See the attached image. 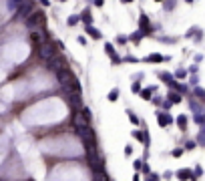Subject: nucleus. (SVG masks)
I'll return each instance as SVG.
<instances>
[{"instance_id": "1", "label": "nucleus", "mask_w": 205, "mask_h": 181, "mask_svg": "<svg viewBox=\"0 0 205 181\" xmlns=\"http://www.w3.org/2000/svg\"><path fill=\"white\" fill-rule=\"evenodd\" d=\"M57 76H58V83H60L62 89L67 90H76V93H82L81 89V83H79V79L75 76V72L68 71L67 67L60 68V71H57Z\"/></svg>"}, {"instance_id": "2", "label": "nucleus", "mask_w": 205, "mask_h": 181, "mask_svg": "<svg viewBox=\"0 0 205 181\" xmlns=\"http://www.w3.org/2000/svg\"><path fill=\"white\" fill-rule=\"evenodd\" d=\"M76 135L81 137V141L85 143L86 149H97V137H95V131H93L89 125L76 127Z\"/></svg>"}, {"instance_id": "3", "label": "nucleus", "mask_w": 205, "mask_h": 181, "mask_svg": "<svg viewBox=\"0 0 205 181\" xmlns=\"http://www.w3.org/2000/svg\"><path fill=\"white\" fill-rule=\"evenodd\" d=\"M89 151V155H86V159H89V165H91V169L95 173L103 171V159H101V155L95 151V149H86Z\"/></svg>"}, {"instance_id": "4", "label": "nucleus", "mask_w": 205, "mask_h": 181, "mask_svg": "<svg viewBox=\"0 0 205 181\" xmlns=\"http://www.w3.org/2000/svg\"><path fill=\"white\" fill-rule=\"evenodd\" d=\"M40 24H44V12H42V10H36V12H32V16L26 18V26H28L30 30L38 28Z\"/></svg>"}, {"instance_id": "5", "label": "nucleus", "mask_w": 205, "mask_h": 181, "mask_svg": "<svg viewBox=\"0 0 205 181\" xmlns=\"http://www.w3.org/2000/svg\"><path fill=\"white\" fill-rule=\"evenodd\" d=\"M46 67L50 68V71L57 72V71H60V68L67 67V58L62 57V54H54L53 58H48V61H46Z\"/></svg>"}, {"instance_id": "6", "label": "nucleus", "mask_w": 205, "mask_h": 181, "mask_svg": "<svg viewBox=\"0 0 205 181\" xmlns=\"http://www.w3.org/2000/svg\"><path fill=\"white\" fill-rule=\"evenodd\" d=\"M57 44L54 42H44V44H40V58H44V61H48V58H53L54 54H57Z\"/></svg>"}, {"instance_id": "7", "label": "nucleus", "mask_w": 205, "mask_h": 181, "mask_svg": "<svg viewBox=\"0 0 205 181\" xmlns=\"http://www.w3.org/2000/svg\"><path fill=\"white\" fill-rule=\"evenodd\" d=\"M28 14H30V4H24V2H22V4H20L18 8H16L14 18H16V20H24Z\"/></svg>"}, {"instance_id": "8", "label": "nucleus", "mask_w": 205, "mask_h": 181, "mask_svg": "<svg viewBox=\"0 0 205 181\" xmlns=\"http://www.w3.org/2000/svg\"><path fill=\"white\" fill-rule=\"evenodd\" d=\"M139 26H141V30L145 32V36H147V34H151V22H149V16L145 14V12L139 16Z\"/></svg>"}, {"instance_id": "9", "label": "nucleus", "mask_w": 205, "mask_h": 181, "mask_svg": "<svg viewBox=\"0 0 205 181\" xmlns=\"http://www.w3.org/2000/svg\"><path fill=\"white\" fill-rule=\"evenodd\" d=\"M105 53H107V57H111V58H113V62H115V65H119V62H121V57L117 54V50H115V46H113L111 42H107V44H105Z\"/></svg>"}, {"instance_id": "10", "label": "nucleus", "mask_w": 205, "mask_h": 181, "mask_svg": "<svg viewBox=\"0 0 205 181\" xmlns=\"http://www.w3.org/2000/svg\"><path fill=\"white\" fill-rule=\"evenodd\" d=\"M86 34H89L91 38H95V40H101V38H103V32H101L97 26H93V24H89V26H86Z\"/></svg>"}, {"instance_id": "11", "label": "nucleus", "mask_w": 205, "mask_h": 181, "mask_svg": "<svg viewBox=\"0 0 205 181\" xmlns=\"http://www.w3.org/2000/svg\"><path fill=\"white\" fill-rule=\"evenodd\" d=\"M157 121H159V125H161V127H167V125L173 123L171 115H167V113H157Z\"/></svg>"}, {"instance_id": "12", "label": "nucleus", "mask_w": 205, "mask_h": 181, "mask_svg": "<svg viewBox=\"0 0 205 181\" xmlns=\"http://www.w3.org/2000/svg\"><path fill=\"white\" fill-rule=\"evenodd\" d=\"M177 177L181 181H189V179H193V171L191 169H181V171H177Z\"/></svg>"}, {"instance_id": "13", "label": "nucleus", "mask_w": 205, "mask_h": 181, "mask_svg": "<svg viewBox=\"0 0 205 181\" xmlns=\"http://www.w3.org/2000/svg\"><path fill=\"white\" fill-rule=\"evenodd\" d=\"M79 18H81L82 22L86 24V26H89V24H93V14H91V10H89V8H85V10H82V14L79 16Z\"/></svg>"}, {"instance_id": "14", "label": "nucleus", "mask_w": 205, "mask_h": 181, "mask_svg": "<svg viewBox=\"0 0 205 181\" xmlns=\"http://www.w3.org/2000/svg\"><path fill=\"white\" fill-rule=\"evenodd\" d=\"M149 62H163V61H167V57H163V54H157V53H153L147 57Z\"/></svg>"}, {"instance_id": "15", "label": "nucleus", "mask_w": 205, "mask_h": 181, "mask_svg": "<svg viewBox=\"0 0 205 181\" xmlns=\"http://www.w3.org/2000/svg\"><path fill=\"white\" fill-rule=\"evenodd\" d=\"M75 123H76V127H82V125H89V121L85 119V115L82 113H76L75 115Z\"/></svg>"}, {"instance_id": "16", "label": "nucleus", "mask_w": 205, "mask_h": 181, "mask_svg": "<svg viewBox=\"0 0 205 181\" xmlns=\"http://www.w3.org/2000/svg\"><path fill=\"white\" fill-rule=\"evenodd\" d=\"M153 90H155V89H153V87H149V89H143V90H139V93H141V97H143V99L145 101H149V99H153Z\"/></svg>"}, {"instance_id": "17", "label": "nucleus", "mask_w": 205, "mask_h": 181, "mask_svg": "<svg viewBox=\"0 0 205 181\" xmlns=\"http://www.w3.org/2000/svg\"><path fill=\"white\" fill-rule=\"evenodd\" d=\"M143 36H145V32H143V30H137L135 34H131V38H129V40H133V42H141V38H143Z\"/></svg>"}, {"instance_id": "18", "label": "nucleus", "mask_w": 205, "mask_h": 181, "mask_svg": "<svg viewBox=\"0 0 205 181\" xmlns=\"http://www.w3.org/2000/svg\"><path fill=\"white\" fill-rule=\"evenodd\" d=\"M169 103H181V95L179 93H169Z\"/></svg>"}, {"instance_id": "19", "label": "nucleus", "mask_w": 205, "mask_h": 181, "mask_svg": "<svg viewBox=\"0 0 205 181\" xmlns=\"http://www.w3.org/2000/svg\"><path fill=\"white\" fill-rule=\"evenodd\" d=\"M177 125H179V129H183V131H185V127H187V119L183 117V115H181V117H177Z\"/></svg>"}, {"instance_id": "20", "label": "nucleus", "mask_w": 205, "mask_h": 181, "mask_svg": "<svg viewBox=\"0 0 205 181\" xmlns=\"http://www.w3.org/2000/svg\"><path fill=\"white\" fill-rule=\"evenodd\" d=\"M159 76H161V79H163V81H165V83H169V85H171V83H173V76L169 75V72H159Z\"/></svg>"}, {"instance_id": "21", "label": "nucleus", "mask_w": 205, "mask_h": 181, "mask_svg": "<svg viewBox=\"0 0 205 181\" xmlns=\"http://www.w3.org/2000/svg\"><path fill=\"white\" fill-rule=\"evenodd\" d=\"M79 20H81V18H79V16H76V14H72V16H68V20H67V24H68V26H75V24H76V22H79Z\"/></svg>"}, {"instance_id": "22", "label": "nucleus", "mask_w": 205, "mask_h": 181, "mask_svg": "<svg viewBox=\"0 0 205 181\" xmlns=\"http://www.w3.org/2000/svg\"><path fill=\"white\" fill-rule=\"evenodd\" d=\"M117 99H119V89H113L109 93V101H117Z\"/></svg>"}, {"instance_id": "23", "label": "nucleus", "mask_w": 205, "mask_h": 181, "mask_svg": "<svg viewBox=\"0 0 205 181\" xmlns=\"http://www.w3.org/2000/svg\"><path fill=\"white\" fill-rule=\"evenodd\" d=\"M173 6H175V0H165V8L167 10H173Z\"/></svg>"}, {"instance_id": "24", "label": "nucleus", "mask_w": 205, "mask_h": 181, "mask_svg": "<svg viewBox=\"0 0 205 181\" xmlns=\"http://www.w3.org/2000/svg\"><path fill=\"white\" fill-rule=\"evenodd\" d=\"M81 113H82V115H85V119H86V121H91V111L86 109V107H85V109H82V111H81Z\"/></svg>"}, {"instance_id": "25", "label": "nucleus", "mask_w": 205, "mask_h": 181, "mask_svg": "<svg viewBox=\"0 0 205 181\" xmlns=\"http://www.w3.org/2000/svg\"><path fill=\"white\" fill-rule=\"evenodd\" d=\"M127 113H129V119H131V123H135V125H137V123H139V119H137V117L133 115V111H127Z\"/></svg>"}, {"instance_id": "26", "label": "nucleus", "mask_w": 205, "mask_h": 181, "mask_svg": "<svg viewBox=\"0 0 205 181\" xmlns=\"http://www.w3.org/2000/svg\"><path fill=\"white\" fill-rule=\"evenodd\" d=\"M195 95L199 97V99H205V90L203 89H195Z\"/></svg>"}, {"instance_id": "27", "label": "nucleus", "mask_w": 205, "mask_h": 181, "mask_svg": "<svg viewBox=\"0 0 205 181\" xmlns=\"http://www.w3.org/2000/svg\"><path fill=\"white\" fill-rule=\"evenodd\" d=\"M139 90H141V83L135 81V83H133V93H139Z\"/></svg>"}, {"instance_id": "28", "label": "nucleus", "mask_w": 205, "mask_h": 181, "mask_svg": "<svg viewBox=\"0 0 205 181\" xmlns=\"http://www.w3.org/2000/svg\"><path fill=\"white\" fill-rule=\"evenodd\" d=\"M127 40H129V38H127V36H123V34H121V36H117V42H119V44H125Z\"/></svg>"}, {"instance_id": "29", "label": "nucleus", "mask_w": 205, "mask_h": 181, "mask_svg": "<svg viewBox=\"0 0 205 181\" xmlns=\"http://www.w3.org/2000/svg\"><path fill=\"white\" fill-rule=\"evenodd\" d=\"M133 137H135V139H139V141H143V133H141V131H135Z\"/></svg>"}, {"instance_id": "30", "label": "nucleus", "mask_w": 205, "mask_h": 181, "mask_svg": "<svg viewBox=\"0 0 205 181\" xmlns=\"http://www.w3.org/2000/svg\"><path fill=\"white\" fill-rule=\"evenodd\" d=\"M185 149H195V143H193V141H187V143H185Z\"/></svg>"}, {"instance_id": "31", "label": "nucleus", "mask_w": 205, "mask_h": 181, "mask_svg": "<svg viewBox=\"0 0 205 181\" xmlns=\"http://www.w3.org/2000/svg\"><path fill=\"white\" fill-rule=\"evenodd\" d=\"M185 75H187V72L183 71V68H179V71H177V76H179V79H183V76H185Z\"/></svg>"}, {"instance_id": "32", "label": "nucleus", "mask_w": 205, "mask_h": 181, "mask_svg": "<svg viewBox=\"0 0 205 181\" xmlns=\"http://www.w3.org/2000/svg\"><path fill=\"white\" fill-rule=\"evenodd\" d=\"M93 2H95V6H99V8L105 4V0H93Z\"/></svg>"}, {"instance_id": "33", "label": "nucleus", "mask_w": 205, "mask_h": 181, "mask_svg": "<svg viewBox=\"0 0 205 181\" xmlns=\"http://www.w3.org/2000/svg\"><path fill=\"white\" fill-rule=\"evenodd\" d=\"M147 181H159V175H149Z\"/></svg>"}, {"instance_id": "34", "label": "nucleus", "mask_w": 205, "mask_h": 181, "mask_svg": "<svg viewBox=\"0 0 205 181\" xmlns=\"http://www.w3.org/2000/svg\"><path fill=\"white\" fill-rule=\"evenodd\" d=\"M181 153H183V149H175V151H173V155H175V157H179Z\"/></svg>"}, {"instance_id": "35", "label": "nucleus", "mask_w": 205, "mask_h": 181, "mask_svg": "<svg viewBox=\"0 0 205 181\" xmlns=\"http://www.w3.org/2000/svg\"><path fill=\"white\" fill-rule=\"evenodd\" d=\"M40 4H44V6H48V4H50V0H40Z\"/></svg>"}, {"instance_id": "36", "label": "nucleus", "mask_w": 205, "mask_h": 181, "mask_svg": "<svg viewBox=\"0 0 205 181\" xmlns=\"http://www.w3.org/2000/svg\"><path fill=\"white\" fill-rule=\"evenodd\" d=\"M121 2H123V4H129V2H133V0H121Z\"/></svg>"}, {"instance_id": "37", "label": "nucleus", "mask_w": 205, "mask_h": 181, "mask_svg": "<svg viewBox=\"0 0 205 181\" xmlns=\"http://www.w3.org/2000/svg\"><path fill=\"white\" fill-rule=\"evenodd\" d=\"M185 2H187V4H191V2H193V0H185Z\"/></svg>"}, {"instance_id": "38", "label": "nucleus", "mask_w": 205, "mask_h": 181, "mask_svg": "<svg viewBox=\"0 0 205 181\" xmlns=\"http://www.w3.org/2000/svg\"><path fill=\"white\" fill-rule=\"evenodd\" d=\"M155 2H165V0H155Z\"/></svg>"}, {"instance_id": "39", "label": "nucleus", "mask_w": 205, "mask_h": 181, "mask_svg": "<svg viewBox=\"0 0 205 181\" xmlns=\"http://www.w3.org/2000/svg\"><path fill=\"white\" fill-rule=\"evenodd\" d=\"M60 2H67V0H60Z\"/></svg>"}, {"instance_id": "40", "label": "nucleus", "mask_w": 205, "mask_h": 181, "mask_svg": "<svg viewBox=\"0 0 205 181\" xmlns=\"http://www.w3.org/2000/svg\"><path fill=\"white\" fill-rule=\"evenodd\" d=\"M203 101H205V99H203Z\"/></svg>"}]
</instances>
